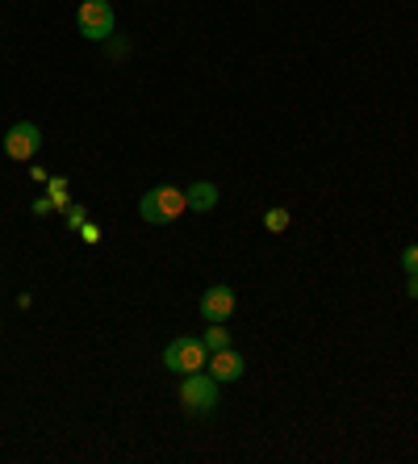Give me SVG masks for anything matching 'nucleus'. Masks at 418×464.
Segmentation results:
<instances>
[{"mask_svg":"<svg viewBox=\"0 0 418 464\" xmlns=\"http://www.w3.org/2000/svg\"><path fill=\"white\" fill-rule=\"evenodd\" d=\"M184 209H189V197H184V188H176V184H155L139 201V218L151 222V227H172Z\"/></svg>","mask_w":418,"mask_h":464,"instance_id":"f257e3e1","label":"nucleus"},{"mask_svg":"<svg viewBox=\"0 0 418 464\" xmlns=\"http://www.w3.org/2000/svg\"><path fill=\"white\" fill-rule=\"evenodd\" d=\"M205 364H209V347L201 343V335H176L172 343L163 347V368L176 372V377L201 372Z\"/></svg>","mask_w":418,"mask_h":464,"instance_id":"f03ea898","label":"nucleus"},{"mask_svg":"<svg viewBox=\"0 0 418 464\" xmlns=\"http://www.w3.org/2000/svg\"><path fill=\"white\" fill-rule=\"evenodd\" d=\"M75 25H80V34H84L88 43H105L118 30V13H113L109 0H84L75 9Z\"/></svg>","mask_w":418,"mask_h":464,"instance_id":"7ed1b4c3","label":"nucleus"},{"mask_svg":"<svg viewBox=\"0 0 418 464\" xmlns=\"http://www.w3.org/2000/svg\"><path fill=\"white\" fill-rule=\"evenodd\" d=\"M180 401L184 411L193 414H209L218 406V381L209 377V372H189V377H180Z\"/></svg>","mask_w":418,"mask_h":464,"instance_id":"20e7f679","label":"nucleus"},{"mask_svg":"<svg viewBox=\"0 0 418 464\" xmlns=\"http://www.w3.org/2000/svg\"><path fill=\"white\" fill-rule=\"evenodd\" d=\"M5 155L17 163H30L34 155L43 151V130L34 126V121H17V126H9V134H5Z\"/></svg>","mask_w":418,"mask_h":464,"instance_id":"39448f33","label":"nucleus"},{"mask_svg":"<svg viewBox=\"0 0 418 464\" xmlns=\"http://www.w3.org/2000/svg\"><path fill=\"white\" fill-rule=\"evenodd\" d=\"M235 314V289L230 285H209L201 293V318L205 323H226Z\"/></svg>","mask_w":418,"mask_h":464,"instance_id":"423d86ee","label":"nucleus"},{"mask_svg":"<svg viewBox=\"0 0 418 464\" xmlns=\"http://www.w3.org/2000/svg\"><path fill=\"white\" fill-rule=\"evenodd\" d=\"M243 352H235V347H222V352H209V364H205V372L218 381V385H230V381L243 377Z\"/></svg>","mask_w":418,"mask_h":464,"instance_id":"0eeeda50","label":"nucleus"},{"mask_svg":"<svg viewBox=\"0 0 418 464\" xmlns=\"http://www.w3.org/2000/svg\"><path fill=\"white\" fill-rule=\"evenodd\" d=\"M184 197H189V209H197V214H209V209L218 206V184L209 180H197L184 188Z\"/></svg>","mask_w":418,"mask_h":464,"instance_id":"6e6552de","label":"nucleus"},{"mask_svg":"<svg viewBox=\"0 0 418 464\" xmlns=\"http://www.w3.org/2000/svg\"><path fill=\"white\" fill-rule=\"evenodd\" d=\"M201 343L209 347V352H222V347H230V331H226V323H205Z\"/></svg>","mask_w":418,"mask_h":464,"instance_id":"1a4fd4ad","label":"nucleus"},{"mask_svg":"<svg viewBox=\"0 0 418 464\" xmlns=\"http://www.w3.org/2000/svg\"><path fill=\"white\" fill-rule=\"evenodd\" d=\"M289 209H268V214H264V227L272 230V235H280V230H289Z\"/></svg>","mask_w":418,"mask_h":464,"instance_id":"9d476101","label":"nucleus"},{"mask_svg":"<svg viewBox=\"0 0 418 464\" xmlns=\"http://www.w3.org/2000/svg\"><path fill=\"white\" fill-rule=\"evenodd\" d=\"M402 268H406V276L410 272H418V243H410V247L402 251Z\"/></svg>","mask_w":418,"mask_h":464,"instance_id":"9b49d317","label":"nucleus"},{"mask_svg":"<svg viewBox=\"0 0 418 464\" xmlns=\"http://www.w3.org/2000/svg\"><path fill=\"white\" fill-rule=\"evenodd\" d=\"M406 293H410V302H418V272L406 276Z\"/></svg>","mask_w":418,"mask_h":464,"instance_id":"f8f14e48","label":"nucleus"},{"mask_svg":"<svg viewBox=\"0 0 418 464\" xmlns=\"http://www.w3.org/2000/svg\"><path fill=\"white\" fill-rule=\"evenodd\" d=\"M67 222H72V227H84V209H80V206L67 209Z\"/></svg>","mask_w":418,"mask_h":464,"instance_id":"ddd939ff","label":"nucleus"},{"mask_svg":"<svg viewBox=\"0 0 418 464\" xmlns=\"http://www.w3.org/2000/svg\"><path fill=\"white\" fill-rule=\"evenodd\" d=\"M51 206H54V201H46V197H43V201H34V214H38V218L51 214Z\"/></svg>","mask_w":418,"mask_h":464,"instance_id":"4468645a","label":"nucleus"}]
</instances>
